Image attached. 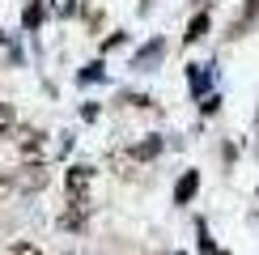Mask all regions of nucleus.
Here are the masks:
<instances>
[{"mask_svg":"<svg viewBox=\"0 0 259 255\" xmlns=\"http://www.w3.org/2000/svg\"><path fill=\"white\" fill-rule=\"evenodd\" d=\"M94 175H98V170H94V166H85V162L68 166V175H64V187H68V200H90Z\"/></svg>","mask_w":259,"mask_h":255,"instance_id":"f257e3e1","label":"nucleus"},{"mask_svg":"<svg viewBox=\"0 0 259 255\" xmlns=\"http://www.w3.org/2000/svg\"><path fill=\"white\" fill-rule=\"evenodd\" d=\"M161 56H166V38H149L145 47L132 56V68H136V72H153L157 64H161Z\"/></svg>","mask_w":259,"mask_h":255,"instance_id":"f03ea898","label":"nucleus"},{"mask_svg":"<svg viewBox=\"0 0 259 255\" xmlns=\"http://www.w3.org/2000/svg\"><path fill=\"white\" fill-rule=\"evenodd\" d=\"M259 21V0H246V5L234 13V21H230V30H225V38H242V34H251V26Z\"/></svg>","mask_w":259,"mask_h":255,"instance_id":"7ed1b4c3","label":"nucleus"},{"mask_svg":"<svg viewBox=\"0 0 259 255\" xmlns=\"http://www.w3.org/2000/svg\"><path fill=\"white\" fill-rule=\"evenodd\" d=\"M17 149H21V157H26V162H42V132L38 128H21L17 132Z\"/></svg>","mask_w":259,"mask_h":255,"instance_id":"20e7f679","label":"nucleus"},{"mask_svg":"<svg viewBox=\"0 0 259 255\" xmlns=\"http://www.w3.org/2000/svg\"><path fill=\"white\" fill-rule=\"evenodd\" d=\"M200 191V170H183V179L175 183V204H191Z\"/></svg>","mask_w":259,"mask_h":255,"instance_id":"39448f33","label":"nucleus"},{"mask_svg":"<svg viewBox=\"0 0 259 255\" xmlns=\"http://www.w3.org/2000/svg\"><path fill=\"white\" fill-rule=\"evenodd\" d=\"M187 81H191V94L204 98L208 85H212V64H187Z\"/></svg>","mask_w":259,"mask_h":255,"instance_id":"423d86ee","label":"nucleus"},{"mask_svg":"<svg viewBox=\"0 0 259 255\" xmlns=\"http://www.w3.org/2000/svg\"><path fill=\"white\" fill-rule=\"evenodd\" d=\"M85 217H90V200H68V208H64L60 226H64V230H81Z\"/></svg>","mask_w":259,"mask_h":255,"instance_id":"0eeeda50","label":"nucleus"},{"mask_svg":"<svg viewBox=\"0 0 259 255\" xmlns=\"http://www.w3.org/2000/svg\"><path fill=\"white\" fill-rule=\"evenodd\" d=\"M208 26H212V17H208V9H200V13L191 17V21H187V34H183V42H187V47H191V42H200L204 34H208Z\"/></svg>","mask_w":259,"mask_h":255,"instance_id":"6e6552de","label":"nucleus"},{"mask_svg":"<svg viewBox=\"0 0 259 255\" xmlns=\"http://www.w3.org/2000/svg\"><path fill=\"white\" fill-rule=\"evenodd\" d=\"M111 166H115V175H123V179H127V175H136V166H140V162H136L132 149H115V153H111Z\"/></svg>","mask_w":259,"mask_h":255,"instance_id":"1a4fd4ad","label":"nucleus"},{"mask_svg":"<svg viewBox=\"0 0 259 255\" xmlns=\"http://www.w3.org/2000/svg\"><path fill=\"white\" fill-rule=\"evenodd\" d=\"M132 153H136V162H153V157L161 153V136H145V141H136Z\"/></svg>","mask_w":259,"mask_h":255,"instance_id":"9d476101","label":"nucleus"},{"mask_svg":"<svg viewBox=\"0 0 259 255\" xmlns=\"http://www.w3.org/2000/svg\"><path fill=\"white\" fill-rule=\"evenodd\" d=\"M42 17H47V5H42V0H30L26 13H21V26H26V30H38Z\"/></svg>","mask_w":259,"mask_h":255,"instance_id":"9b49d317","label":"nucleus"},{"mask_svg":"<svg viewBox=\"0 0 259 255\" xmlns=\"http://www.w3.org/2000/svg\"><path fill=\"white\" fill-rule=\"evenodd\" d=\"M119 102H123V106H140V111H157L149 94H119Z\"/></svg>","mask_w":259,"mask_h":255,"instance_id":"f8f14e48","label":"nucleus"},{"mask_svg":"<svg viewBox=\"0 0 259 255\" xmlns=\"http://www.w3.org/2000/svg\"><path fill=\"white\" fill-rule=\"evenodd\" d=\"M102 77H106L102 64H85V68L77 72V81H81V85H94V81H102Z\"/></svg>","mask_w":259,"mask_h":255,"instance_id":"ddd939ff","label":"nucleus"},{"mask_svg":"<svg viewBox=\"0 0 259 255\" xmlns=\"http://www.w3.org/2000/svg\"><path fill=\"white\" fill-rule=\"evenodd\" d=\"M13 123H17L13 106H9V102H0V136H9V132H13Z\"/></svg>","mask_w":259,"mask_h":255,"instance_id":"4468645a","label":"nucleus"},{"mask_svg":"<svg viewBox=\"0 0 259 255\" xmlns=\"http://www.w3.org/2000/svg\"><path fill=\"white\" fill-rule=\"evenodd\" d=\"M221 111V94H204L200 98V115H217Z\"/></svg>","mask_w":259,"mask_h":255,"instance_id":"2eb2a0df","label":"nucleus"},{"mask_svg":"<svg viewBox=\"0 0 259 255\" xmlns=\"http://www.w3.org/2000/svg\"><path fill=\"white\" fill-rule=\"evenodd\" d=\"M51 13L56 17H72L77 13V0H51Z\"/></svg>","mask_w":259,"mask_h":255,"instance_id":"dca6fc26","label":"nucleus"},{"mask_svg":"<svg viewBox=\"0 0 259 255\" xmlns=\"http://www.w3.org/2000/svg\"><path fill=\"white\" fill-rule=\"evenodd\" d=\"M5 255H42V251L34 247V242H13V247H9Z\"/></svg>","mask_w":259,"mask_h":255,"instance_id":"f3484780","label":"nucleus"},{"mask_svg":"<svg viewBox=\"0 0 259 255\" xmlns=\"http://www.w3.org/2000/svg\"><path fill=\"white\" fill-rule=\"evenodd\" d=\"M9 191H13V175H5V170H0V200H5Z\"/></svg>","mask_w":259,"mask_h":255,"instance_id":"a211bd4d","label":"nucleus"},{"mask_svg":"<svg viewBox=\"0 0 259 255\" xmlns=\"http://www.w3.org/2000/svg\"><path fill=\"white\" fill-rule=\"evenodd\" d=\"M234 157H238V149H234V145H221V162L234 166Z\"/></svg>","mask_w":259,"mask_h":255,"instance_id":"6ab92c4d","label":"nucleus"},{"mask_svg":"<svg viewBox=\"0 0 259 255\" xmlns=\"http://www.w3.org/2000/svg\"><path fill=\"white\" fill-rule=\"evenodd\" d=\"M217 255H230V251H217Z\"/></svg>","mask_w":259,"mask_h":255,"instance_id":"aec40b11","label":"nucleus"}]
</instances>
